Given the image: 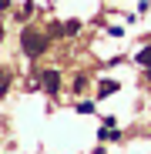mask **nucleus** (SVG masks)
I'll return each mask as SVG.
<instances>
[{
    "instance_id": "f257e3e1",
    "label": "nucleus",
    "mask_w": 151,
    "mask_h": 154,
    "mask_svg": "<svg viewBox=\"0 0 151 154\" xmlns=\"http://www.w3.org/2000/svg\"><path fill=\"white\" fill-rule=\"evenodd\" d=\"M20 47H24L27 57H37V54L47 50V37H40L37 30H24V34H20Z\"/></svg>"
},
{
    "instance_id": "f03ea898",
    "label": "nucleus",
    "mask_w": 151,
    "mask_h": 154,
    "mask_svg": "<svg viewBox=\"0 0 151 154\" xmlns=\"http://www.w3.org/2000/svg\"><path fill=\"white\" fill-rule=\"evenodd\" d=\"M40 84H44L47 94H57L61 91V74L57 70H40Z\"/></svg>"
},
{
    "instance_id": "7ed1b4c3",
    "label": "nucleus",
    "mask_w": 151,
    "mask_h": 154,
    "mask_svg": "<svg viewBox=\"0 0 151 154\" xmlns=\"http://www.w3.org/2000/svg\"><path fill=\"white\" fill-rule=\"evenodd\" d=\"M7 87H10V70H7V67H0V97L7 94Z\"/></svg>"
},
{
    "instance_id": "20e7f679",
    "label": "nucleus",
    "mask_w": 151,
    "mask_h": 154,
    "mask_svg": "<svg viewBox=\"0 0 151 154\" xmlns=\"http://www.w3.org/2000/svg\"><path fill=\"white\" fill-rule=\"evenodd\" d=\"M138 64H141V67H151V47L138 50Z\"/></svg>"
},
{
    "instance_id": "39448f33",
    "label": "nucleus",
    "mask_w": 151,
    "mask_h": 154,
    "mask_svg": "<svg viewBox=\"0 0 151 154\" xmlns=\"http://www.w3.org/2000/svg\"><path fill=\"white\" fill-rule=\"evenodd\" d=\"M114 91H118L114 81H104V84H101V97H104V94H114Z\"/></svg>"
},
{
    "instance_id": "423d86ee",
    "label": "nucleus",
    "mask_w": 151,
    "mask_h": 154,
    "mask_svg": "<svg viewBox=\"0 0 151 154\" xmlns=\"http://www.w3.org/2000/svg\"><path fill=\"white\" fill-rule=\"evenodd\" d=\"M77 27H81V23H77V20H67V23H64V27H61V30H64V34H77Z\"/></svg>"
},
{
    "instance_id": "0eeeda50",
    "label": "nucleus",
    "mask_w": 151,
    "mask_h": 154,
    "mask_svg": "<svg viewBox=\"0 0 151 154\" xmlns=\"http://www.w3.org/2000/svg\"><path fill=\"white\" fill-rule=\"evenodd\" d=\"M77 111H81V114H91V111H94V104H91V100H84V104H77Z\"/></svg>"
},
{
    "instance_id": "6e6552de",
    "label": "nucleus",
    "mask_w": 151,
    "mask_h": 154,
    "mask_svg": "<svg viewBox=\"0 0 151 154\" xmlns=\"http://www.w3.org/2000/svg\"><path fill=\"white\" fill-rule=\"evenodd\" d=\"M7 4H10V0H0V10H4V7H7Z\"/></svg>"
},
{
    "instance_id": "1a4fd4ad",
    "label": "nucleus",
    "mask_w": 151,
    "mask_h": 154,
    "mask_svg": "<svg viewBox=\"0 0 151 154\" xmlns=\"http://www.w3.org/2000/svg\"><path fill=\"white\" fill-rule=\"evenodd\" d=\"M0 40H4V27H0Z\"/></svg>"
},
{
    "instance_id": "9d476101",
    "label": "nucleus",
    "mask_w": 151,
    "mask_h": 154,
    "mask_svg": "<svg viewBox=\"0 0 151 154\" xmlns=\"http://www.w3.org/2000/svg\"><path fill=\"white\" fill-rule=\"evenodd\" d=\"M148 81H151V67H148Z\"/></svg>"
}]
</instances>
